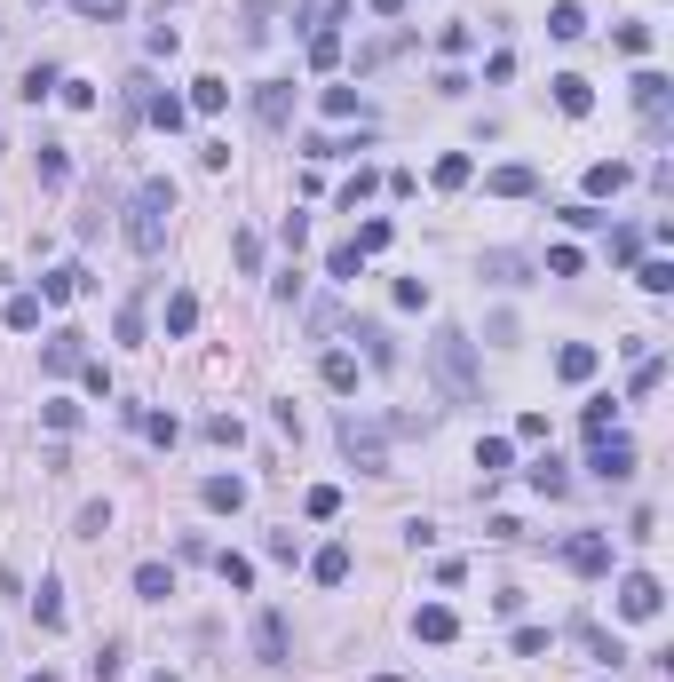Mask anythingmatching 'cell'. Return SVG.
I'll list each match as a JSON object with an SVG mask.
<instances>
[{
	"label": "cell",
	"instance_id": "cell-1",
	"mask_svg": "<svg viewBox=\"0 0 674 682\" xmlns=\"http://www.w3.org/2000/svg\"><path fill=\"white\" fill-rule=\"evenodd\" d=\"M429 365H437V381H445L452 405H476V397H484V373H476V341L460 334V326H437V334H429Z\"/></svg>",
	"mask_w": 674,
	"mask_h": 682
},
{
	"label": "cell",
	"instance_id": "cell-2",
	"mask_svg": "<svg viewBox=\"0 0 674 682\" xmlns=\"http://www.w3.org/2000/svg\"><path fill=\"white\" fill-rule=\"evenodd\" d=\"M167 215H175V183H167V175H151V183L135 191V207H127V246H135L143 262H159V254H167Z\"/></svg>",
	"mask_w": 674,
	"mask_h": 682
},
{
	"label": "cell",
	"instance_id": "cell-3",
	"mask_svg": "<svg viewBox=\"0 0 674 682\" xmlns=\"http://www.w3.org/2000/svg\"><path fill=\"white\" fill-rule=\"evenodd\" d=\"M341 453L357 460L365 476H389V453H381V437H389V421H357V413H341Z\"/></svg>",
	"mask_w": 674,
	"mask_h": 682
},
{
	"label": "cell",
	"instance_id": "cell-4",
	"mask_svg": "<svg viewBox=\"0 0 674 682\" xmlns=\"http://www.w3.org/2000/svg\"><path fill=\"white\" fill-rule=\"evenodd\" d=\"M659 611H667L659 571H627V579H619V619H635V627H643V619H659Z\"/></svg>",
	"mask_w": 674,
	"mask_h": 682
},
{
	"label": "cell",
	"instance_id": "cell-5",
	"mask_svg": "<svg viewBox=\"0 0 674 682\" xmlns=\"http://www.w3.org/2000/svg\"><path fill=\"white\" fill-rule=\"evenodd\" d=\"M286 651H294L286 611H254V659H262V667H286Z\"/></svg>",
	"mask_w": 674,
	"mask_h": 682
},
{
	"label": "cell",
	"instance_id": "cell-6",
	"mask_svg": "<svg viewBox=\"0 0 674 682\" xmlns=\"http://www.w3.org/2000/svg\"><path fill=\"white\" fill-rule=\"evenodd\" d=\"M563 564L579 571V579H603L611 571V540L603 532H579V540H563Z\"/></svg>",
	"mask_w": 674,
	"mask_h": 682
},
{
	"label": "cell",
	"instance_id": "cell-7",
	"mask_svg": "<svg viewBox=\"0 0 674 682\" xmlns=\"http://www.w3.org/2000/svg\"><path fill=\"white\" fill-rule=\"evenodd\" d=\"M587 468H595L603 484H627V476H635V445H627V437H595Z\"/></svg>",
	"mask_w": 674,
	"mask_h": 682
},
{
	"label": "cell",
	"instance_id": "cell-8",
	"mask_svg": "<svg viewBox=\"0 0 674 682\" xmlns=\"http://www.w3.org/2000/svg\"><path fill=\"white\" fill-rule=\"evenodd\" d=\"M40 365H48V373L88 365V334H80V326H56V334H48V349H40Z\"/></svg>",
	"mask_w": 674,
	"mask_h": 682
},
{
	"label": "cell",
	"instance_id": "cell-9",
	"mask_svg": "<svg viewBox=\"0 0 674 682\" xmlns=\"http://www.w3.org/2000/svg\"><path fill=\"white\" fill-rule=\"evenodd\" d=\"M254 119H262V127H286V119H294V80H262V88H254Z\"/></svg>",
	"mask_w": 674,
	"mask_h": 682
},
{
	"label": "cell",
	"instance_id": "cell-10",
	"mask_svg": "<svg viewBox=\"0 0 674 682\" xmlns=\"http://www.w3.org/2000/svg\"><path fill=\"white\" fill-rule=\"evenodd\" d=\"M484 191H492V199H532V191H540V175H532L524 159H508V167H492V175H484Z\"/></svg>",
	"mask_w": 674,
	"mask_h": 682
},
{
	"label": "cell",
	"instance_id": "cell-11",
	"mask_svg": "<svg viewBox=\"0 0 674 682\" xmlns=\"http://www.w3.org/2000/svg\"><path fill=\"white\" fill-rule=\"evenodd\" d=\"M667 96H674V80L643 64V72H635V112H643V119H667Z\"/></svg>",
	"mask_w": 674,
	"mask_h": 682
},
{
	"label": "cell",
	"instance_id": "cell-12",
	"mask_svg": "<svg viewBox=\"0 0 674 682\" xmlns=\"http://www.w3.org/2000/svg\"><path fill=\"white\" fill-rule=\"evenodd\" d=\"M199 500H207L215 516H238V508H246V476H207V484H199Z\"/></svg>",
	"mask_w": 674,
	"mask_h": 682
},
{
	"label": "cell",
	"instance_id": "cell-13",
	"mask_svg": "<svg viewBox=\"0 0 674 682\" xmlns=\"http://www.w3.org/2000/svg\"><path fill=\"white\" fill-rule=\"evenodd\" d=\"M548 88H556V112L563 119H587V112H595V88H587L579 72H563V80H548Z\"/></svg>",
	"mask_w": 674,
	"mask_h": 682
},
{
	"label": "cell",
	"instance_id": "cell-14",
	"mask_svg": "<svg viewBox=\"0 0 674 682\" xmlns=\"http://www.w3.org/2000/svg\"><path fill=\"white\" fill-rule=\"evenodd\" d=\"M627 183H635L627 159H595V167H587V199H611V191H627Z\"/></svg>",
	"mask_w": 674,
	"mask_h": 682
},
{
	"label": "cell",
	"instance_id": "cell-15",
	"mask_svg": "<svg viewBox=\"0 0 674 682\" xmlns=\"http://www.w3.org/2000/svg\"><path fill=\"white\" fill-rule=\"evenodd\" d=\"M413 635H421V643H452V635H460V619H452L445 603H421V611H413Z\"/></svg>",
	"mask_w": 674,
	"mask_h": 682
},
{
	"label": "cell",
	"instance_id": "cell-16",
	"mask_svg": "<svg viewBox=\"0 0 674 682\" xmlns=\"http://www.w3.org/2000/svg\"><path fill=\"white\" fill-rule=\"evenodd\" d=\"M484 278H492V286H524V278H532V262H524V254H508V246H492V254H484Z\"/></svg>",
	"mask_w": 674,
	"mask_h": 682
},
{
	"label": "cell",
	"instance_id": "cell-17",
	"mask_svg": "<svg viewBox=\"0 0 674 682\" xmlns=\"http://www.w3.org/2000/svg\"><path fill=\"white\" fill-rule=\"evenodd\" d=\"M32 619H40L48 635H64V587H56V579H40V587H32Z\"/></svg>",
	"mask_w": 674,
	"mask_h": 682
},
{
	"label": "cell",
	"instance_id": "cell-18",
	"mask_svg": "<svg viewBox=\"0 0 674 682\" xmlns=\"http://www.w3.org/2000/svg\"><path fill=\"white\" fill-rule=\"evenodd\" d=\"M595 365H603V357H595L587 341H563V349H556V373H563V381H595Z\"/></svg>",
	"mask_w": 674,
	"mask_h": 682
},
{
	"label": "cell",
	"instance_id": "cell-19",
	"mask_svg": "<svg viewBox=\"0 0 674 682\" xmlns=\"http://www.w3.org/2000/svg\"><path fill=\"white\" fill-rule=\"evenodd\" d=\"M334 24H341V8L310 32V64H318V72H334V64H341V32H334Z\"/></svg>",
	"mask_w": 674,
	"mask_h": 682
},
{
	"label": "cell",
	"instance_id": "cell-20",
	"mask_svg": "<svg viewBox=\"0 0 674 682\" xmlns=\"http://www.w3.org/2000/svg\"><path fill=\"white\" fill-rule=\"evenodd\" d=\"M80 286H88V270H80V262H64V270H48V278H40V302H72Z\"/></svg>",
	"mask_w": 674,
	"mask_h": 682
},
{
	"label": "cell",
	"instance_id": "cell-21",
	"mask_svg": "<svg viewBox=\"0 0 674 682\" xmlns=\"http://www.w3.org/2000/svg\"><path fill=\"white\" fill-rule=\"evenodd\" d=\"M40 310H48L40 294H8V310H0V326H8V334H32V326H40Z\"/></svg>",
	"mask_w": 674,
	"mask_h": 682
},
{
	"label": "cell",
	"instance_id": "cell-22",
	"mask_svg": "<svg viewBox=\"0 0 674 682\" xmlns=\"http://www.w3.org/2000/svg\"><path fill=\"white\" fill-rule=\"evenodd\" d=\"M310 579H318V587H341V579H349V548H318V556H310Z\"/></svg>",
	"mask_w": 674,
	"mask_h": 682
},
{
	"label": "cell",
	"instance_id": "cell-23",
	"mask_svg": "<svg viewBox=\"0 0 674 682\" xmlns=\"http://www.w3.org/2000/svg\"><path fill=\"white\" fill-rule=\"evenodd\" d=\"M357 341H365V365H397V341H389V326L357 318Z\"/></svg>",
	"mask_w": 674,
	"mask_h": 682
},
{
	"label": "cell",
	"instance_id": "cell-24",
	"mask_svg": "<svg viewBox=\"0 0 674 682\" xmlns=\"http://www.w3.org/2000/svg\"><path fill=\"white\" fill-rule=\"evenodd\" d=\"M135 595H143V603H167V595H175V571L167 564H135Z\"/></svg>",
	"mask_w": 674,
	"mask_h": 682
},
{
	"label": "cell",
	"instance_id": "cell-25",
	"mask_svg": "<svg viewBox=\"0 0 674 682\" xmlns=\"http://www.w3.org/2000/svg\"><path fill=\"white\" fill-rule=\"evenodd\" d=\"M524 476H532V492H548V500H556V492H571V476H563V460H556V453H540L532 468H524Z\"/></svg>",
	"mask_w": 674,
	"mask_h": 682
},
{
	"label": "cell",
	"instance_id": "cell-26",
	"mask_svg": "<svg viewBox=\"0 0 674 682\" xmlns=\"http://www.w3.org/2000/svg\"><path fill=\"white\" fill-rule=\"evenodd\" d=\"M548 32H556V40H579V32H587V8H579V0H556V8H548Z\"/></svg>",
	"mask_w": 674,
	"mask_h": 682
},
{
	"label": "cell",
	"instance_id": "cell-27",
	"mask_svg": "<svg viewBox=\"0 0 674 682\" xmlns=\"http://www.w3.org/2000/svg\"><path fill=\"white\" fill-rule=\"evenodd\" d=\"M571 635H579V643H587V651H595L603 667H619V659H627V651H619V635H603V627H587V619H579Z\"/></svg>",
	"mask_w": 674,
	"mask_h": 682
},
{
	"label": "cell",
	"instance_id": "cell-28",
	"mask_svg": "<svg viewBox=\"0 0 674 682\" xmlns=\"http://www.w3.org/2000/svg\"><path fill=\"white\" fill-rule=\"evenodd\" d=\"M191 326H199V294H167V334L183 341Z\"/></svg>",
	"mask_w": 674,
	"mask_h": 682
},
{
	"label": "cell",
	"instance_id": "cell-29",
	"mask_svg": "<svg viewBox=\"0 0 674 682\" xmlns=\"http://www.w3.org/2000/svg\"><path fill=\"white\" fill-rule=\"evenodd\" d=\"M223 104H230V88L215 72H199V80H191V112H223Z\"/></svg>",
	"mask_w": 674,
	"mask_h": 682
},
{
	"label": "cell",
	"instance_id": "cell-30",
	"mask_svg": "<svg viewBox=\"0 0 674 682\" xmlns=\"http://www.w3.org/2000/svg\"><path fill=\"white\" fill-rule=\"evenodd\" d=\"M143 112H151V127H167V135H175V127H183V119H191V104H183V96H151V104H143Z\"/></svg>",
	"mask_w": 674,
	"mask_h": 682
},
{
	"label": "cell",
	"instance_id": "cell-31",
	"mask_svg": "<svg viewBox=\"0 0 674 682\" xmlns=\"http://www.w3.org/2000/svg\"><path fill=\"white\" fill-rule=\"evenodd\" d=\"M318 373H326V389H357V357H349V349H326Z\"/></svg>",
	"mask_w": 674,
	"mask_h": 682
},
{
	"label": "cell",
	"instance_id": "cell-32",
	"mask_svg": "<svg viewBox=\"0 0 674 682\" xmlns=\"http://www.w3.org/2000/svg\"><path fill=\"white\" fill-rule=\"evenodd\" d=\"M508 460H516L508 437H484V445H476V468H484V476H508Z\"/></svg>",
	"mask_w": 674,
	"mask_h": 682
},
{
	"label": "cell",
	"instance_id": "cell-33",
	"mask_svg": "<svg viewBox=\"0 0 674 682\" xmlns=\"http://www.w3.org/2000/svg\"><path fill=\"white\" fill-rule=\"evenodd\" d=\"M56 80H64L56 64H32V72H24V104H48V96H56Z\"/></svg>",
	"mask_w": 674,
	"mask_h": 682
},
{
	"label": "cell",
	"instance_id": "cell-34",
	"mask_svg": "<svg viewBox=\"0 0 674 682\" xmlns=\"http://www.w3.org/2000/svg\"><path fill=\"white\" fill-rule=\"evenodd\" d=\"M468 175H476V167H468V151H445V159H437V191H460Z\"/></svg>",
	"mask_w": 674,
	"mask_h": 682
},
{
	"label": "cell",
	"instance_id": "cell-35",
	"mask_svg": "<svg viewBox=\"0 0 674 682\" xmlns=\"http://www.w3.org/2000/svg\"><path fill=\"white\" fill-rule=\"evenodd\" d=\"M238 32H246V48H262L270 40V0H246V24Z\"/></svg>",
	"mask_w": 674,
	"mask_h": 682
},
{
	"label": "cell",
	"instance_id": "cell-36",
	"mask_svg": "<svg viewBox=\"0 0 674 682\" xmlns=\"http://www.w3.org/2000/svg\"><path fill=\"white\" fill-rule=\"evenodd\" d=\"M40 183H72V159H64V143H40Z\"/></svg>",
	"mask_w": 674,
	"mask_h": 682
},
{
	"label": "cell",
	"instance_id": "cell-37",
	"mask_svg": "<svg viewBox=\"0 0 674 682\" xmlns=\"http://www.w3.org/2000/svg\"><path fill=\"white\" fill-rule=\"evenodd\" d=\"M302 508H310L318 524H334V516H341V492H334V484H310V500H302Z\"/></svg>",
	"mask_w": 674,
	"mask_h": 682
},
{
	"label": "cell",
	"instance_id": "cell-38",
	"mask_svg": "<svg viewBox=\"0 0 674 682\" xmlns=\"http://www.w3.org/2000/svg\"><path fill=\"white\" fill-rule=\"evenodd\" d=\"M72 16H88V24H119L127 0H72Z\"/></svg>",
	"mask_w": 674,
	"mask_h": 682
},
{
	"label": "cell",
	"instance_id": "cell-39",
	"mask_svg": "<svg viewBox=\"0 0 674 682\" xmlns=\"http://www.w3.org/2000/svg\"><path fill=\"white\" fill-rule=\"evenodd\" d=\"M357 270H365V254H357V246H334V254H326V278H341V286H349Z\"/></svg>",
	"mask_w": 674,
	"mask_h": 682
},
{
	"label": "cell",
	"instance_id": "cell-40",
	"mask_svg": "<svg viewBox=\"0 0 674 682\" xmlns=\"http://www.w3.org/2000/svg\"><path fill=\"white\" fill-rule=\"evenodd\" d=\"M88 667H96V682H119V675H127V651H119V643H104Z\"/></svg>",
	"mask_w": 674,
	"mask_h": 682
},
{
	"label": "cell",
	"instance_id": "cell-41",
	"mask_svg": "<svg viewBox=\"0 0 674 682\" xmlns=\"http://www.w3.org/2000/svg\"><path fill=\"white\" fill-rule=\"evenodd\" d=\"M40 421H48L56 437H72V429H80V405H64V397H56V405H40Z\"/></svg>",
	"mask_w": 674,
	"mask_h": 682
},
{
	"label": "cell",
	"instance_id": "cell-42",
	"mask_svg": "<svg viewBox=\"0 0 674 682\" xmlns=\"http://www.w3.org/2000/svg\"><path fill=\"white\" fill-rule=\"evenodd\" d=\"M104 532H112V508L88 500V508H80V540H104Z\"/></svg>",
	"mask_w": 674,
	"mask_h": 682
},
{
	"label": "cell",
	"instance_id": "cell-43",
	"mask_svg": "<svg viewBox=\"0 0 674 682\" xmlns=\"http://www.w3.org/2000/svg\"><path fill=\"white\" fill-rule=\"evenodd\" d=\"M635 286H643V294H667V286H674V262H643V270H635Z\"/></svg>",
	"mask_w": 674,
	"mask_h": 682
},
{
	"label": "cell",
	"instance_id": "cell-44",
	"mask_svg": "<svg viewBox=\"0 0 674 682\" xmlns=\"http://www.w3.org/2000/svg\"><path fill=\"white\" fill-rule=\"evenodd\" d=\"M563 223H571V230H603V223H611V215H603L595 199H579V207H563Z\"/></svg>",
	"mask_w": 674,
	"mask_h": 682
},
{
	"label": "cell",
	"instance_id": "cell-45",
	"mask_svg": "<svg viewBox=\"0 0 674 682\" xmlns=\"http://www.w3.org/2000/svg\"><path fill=\"white\" fill-rule=\"evenodd\" d=\"M373 183H381V175H373V167H357V175L341 183V207H357V199H373Z\"/></svg>",
	"mask_w": 674,
	"mask_h": 682
},
{
	"label": "cell",
	"instance_id": "cell-46",
	"mask_svg": "<svg viewBox=\"0 0 674 682\" xmlns=\"http://www.w3.org/2000/svg\"><path fill=\"white\" fill-rule=\"evenodd\" d=\"M397 310H429V278H397Z\"/></svg>",
	"mask_w": 674,
	"mask_h": 682
},
{
	"label": "cell",
	"instance_id": "cell-47",
	"mask_svg": "<svg viewBox=\"0 0 674 682\" xmlns=\"http://www.w3.org/2000/svg\"><path fill=\"white\" fill-rule=\"evenodd\" d=\"M611 421H619V405H611V397H595V405H587V437H611Z\"/></svg>",
	"mask_w": 674,
	"mask_h": 682
},
{
	"label": "cell",
	"instance_id": "cell-48",
	"mask_svg": "<svg viewBox=\"0 0 674 682\" xmlns=\"http://www.w3.org/2000/svg\"><path fill=\"white\" fill-rule=\"evenodd\" d=\"M215 571H223L230 587H254V564H246V556H230V548H223V556H215Z\"/></svg>",
	"mask_w": 674,
	"mask_h": 682
},
{
	"label": "cell",
	"instance_id": "cell-49",
	"mask_svg": "<svg viewBox=\"0 0 674 682\" xmlns=\"http://www.w3.org/2000/svg\"><path fill=\"white\" fill-rule=\"evenodd\" d=\"M381 246H389V223H381V215H373V223H357V254H381Z\"/></svg>",
	"mask_w": 674,
	"mask_h": 682
},
{
	"label": "cell",
	"instance_id": "cell-50",
	"mask_svg": "<svg viewBox=\"0 0 674 682\" xmlns=\"http://www.w3.org/2000/svg\"><path fill=\"white\" fill-rule=\"evenodd\" d=\"M207 437H215V445H230V453H238V445H246V429H238V421H230V413H215V421H207Z\"/></svg>",
	"mask_w": 674,
	"mask_h": 682
},
{
	"label": "cell",
	"instance_id": "cell-51",
	"mask_svg": "<svg viewBox=\"0 0 674 682\" xmlns=\"http://www.w3.org/2000/svg\"><path fill=\"white\" fill-rule=\"evenodd\" d=\"M318 104H326V112H334V119H349V112H365V104H357V88H326V96H318Z\"/></svg>",
	"mask_w": 674,
	"mask_h": 682
},
{
	"label": "cell",
	"instance_id": "cell-52",
	"mask_svg": "<svg viewBox=\"0 0 674 682\" xmlns=\"http://www.w3.org/2000/svg\"><path fill=\"white\" fill-rule=\"evenodd\" d=\"M619 48L627 56H651V24H619Z\"/></svg>",
	"mask_w": 674,
	"mask_h": 682
},
{
	"label": "cell",
	"instance_id": "cell-53",
	"mask_svg": "<svg viewBox=\"0 0 674 682\" xmlns=\"http://www.w3.org/2000/svg\"><path fill=\"white\" fill-rule=\"evenodd\" d=\"M56 96H64L72 112H88V104H96V88H88V80H56Z\"/></svg>",
	"mask_w": 674,
	"mask_h": 682
},
{
	"label": "cell",
	"instance_id": "cell-54",
	"mask_svg": "<svg viewBox=\"0 0 674 682\" xmlns=\"http://www.w3.org/2000/svg\"><path fill=\"white\" fill-rule=\"evenodd\" d=\"M230 254H238V270H254V262H262V238H254V230H238V238H230Z\"/></svg>",
	"mask_w": 674,
	"mask_h": 682
},
{
	"label": "cell",
	"instance_id": "cell-55",
	"mask_svg": "<svg viewBox=\"0 0 674 682\" xmlns=\"http://www.w3.org/2000/svg\"><path fill=\"white\" fill-rule=\"evenodd\" d=\"M548 651V627H516V659H540Z\"/></svg>",
	"mask_w": 674,
	"mask_h": 682
},
{
	"label": "cell",
	"instance_id": "cell-56",
	"mask_svg": "<svg viewBox=\"0 0 674 682\" xmlns=\"http://www.w3.org/2000/svg\"><path fill=\"white\" fill-rule=\"evenodd\" d=\"M548 278H579V246H556L548 254Z\"/></svg>",
	"mask_w": 674,
	"mask_h": 682
},
{
	"label": "cell",
	"instance_id": "cell-57",
	"mask_svg": "<svg viewBox=\"0 0 674 682\" xmlns=\"http://www.w3.org/2000/svg\"><path fill=\"white\" fill-rule=\"evenodd\" d=\"M365 8H373V16H405V0H365Z\"/></svg>",
	"mask_w": 674,
	"mask_h": 682
},
{
	"label": "cell",
	"instance_id": "cell-58",
	"mask_svg": "<svg viewBox=\"0 0 674 682\" xmlns=\"http://www.w3.org/2000/svg\"><path fill=\"white\" fill-rule=\"evenodd\" d=\"M373 682H405V675H373Z\"/></svg>",
	"mask_w": 674,
	"mask_h": 682
},
{
	"label": "cell",
	"instance_id": "cell-59",
	"mask_svg": "<svg viewBox=\"0 0 674 682\" xmlns=\"http://www.w3.org/2000/svg\"><path fill=\"white\" fill-rule=\"evenodd\" d=\"M151 682H183V675H151Z\"/></svg>",
	"mask_w": 674,
	"mask_h": 682
},
{
	"label": "cell",
	"instance_id": "cell-60",
	"mask_svg": "<svg viewBox=\"0 0 674 682\" xmlns=\"http://www.w3.org/2000/svg\"><path fill=\"white\" fill-rule=\"evenodd\" d=\"M32 682H56V675H32Z\"/></svg>",
	"mask_w": 674,
	"mask_h": 682
}]
</instances>
